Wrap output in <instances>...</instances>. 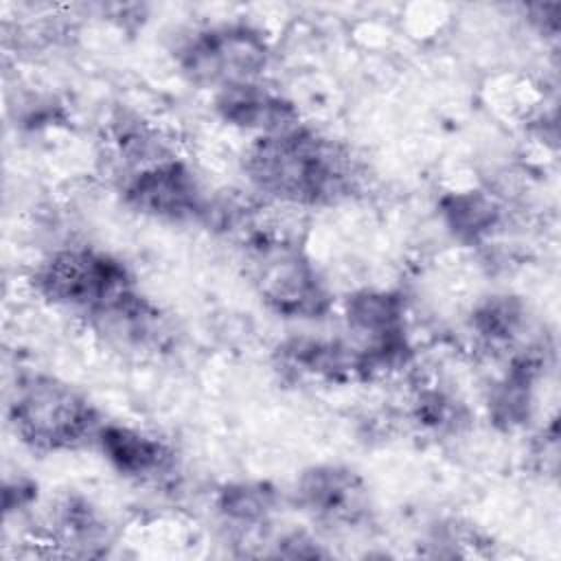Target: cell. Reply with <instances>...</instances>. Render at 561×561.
Listing matches in <instances>:
<instances>
[{
    "mask_svg": "<svg viewBox=\"0 0 561 561\" xmlns=\"http://www.w3.org/2000/svg\"><path fill=\"white\" fill-rule=\"evenodd\" d=\"M7 416L18 440L37 454H64L96 440L103 425L96 408L72 383L24 373L9 394Z\"/></svg>",
    "mask_w": 561,
    "mask_h": 561,
    "instance_id": "2",
    "label": "cell"
},
{
    "mask_svg": "<svg viewBox=\"0 0 561 561\" xmlns=\"http://www.w3.org/2000/svg\"><path fill=\"white\" fill-rule=\"evenodd\" d=\"M414 416L419 423L440 430L447 425H454L458 412H456V401L438 390H425L416 397L414 403Z\"/></svg>",
    "mask_w": 561,
    "mask_h": 561,
    "instance_id": "18",
    "label": "cell"
},
{
    "mask_svg": "<svg viewBox=\"0 0 561 561\" xmlns=\"http://www.w3.org/2000/svg\"><path fill=\"white\" fill-rule=\"evenodd\" d=\"M121 193L131 210L171 224L206 221L210 210L197 175L175 153L125 173Z\"/></svg>",
    "mask_w": 561,
    "mask_h": 561,
    "instance_id": "7",
    "label": "cell"
},
{
    "mask_svg": "<svg viewBox=\"0 0 561 561\" xmlns=\"http://www.w3.org/2000/svg\"><path fill=\"white\" fill-rule=\"evenodd\" d=\"M278 506V491L263 480L226 482L215 495L217 515L226 526L241 535H252L267 528Z\"/></svg>",
    "mask_w": 561,
    "mask_h": 561,
    "instance_id": "15",
    "label": "cell"
},
{
    "mask_svg": "<svg viewBox=\"0 0 561 561\" xmlns=\"http://www.w3.org/2000/svg\"><path fill=\"white\" fill-rule=\"evenodd\" d=\"M241 162L256 193L289 206H333L357 184L355 164L344 147L305 123L252 138Z\"/></svg>",
    "mask_w": 561,
    "mask_h": 561,
    "instance_id": "1",
    "label": "cell"
},
{
    "mask_svg": "<svg viewBox=\"0 0 561 561\" xmlns=\"http://www.w3.org/2000/svg\"><path fill=\"white\" fill-rule=\"evenodd\" d=\"M94 443L116 473L136 482H164L178 469L171 445L138 427L103 423Z\"/></svg>",
    "mask_w": 561,
    "mask_h": 561,
    "instance_id": "9",
    "label": "cell"
},
{
    "mask_svg": "<svg viewBox=\"0 0 561 561\" xmlns=\"http://www.w3.org/2000/svg\"><path fill=\"white\" fill-rule=\"evenodd\" d=\"M469 327L486 346H508L526 327V305L511 294L486 296L473 307Z\"/></svg>",
    "mask_w": 561,
    "mask_h": 561,
    "instance_id": "17",
    "label": "cell"
},
{
    "mask_svg": "<svg viewBox=\"0 0 561 561\" xmlns=\"http://www.w3.org/2000/svg\"><path fill=\"white\" fill-rule=\"evenodd\" d=\"M294 502L313 522L329 528H359L373 515L366 480L346 465H311L294 484Z\"/></svg>",
    "mask_w": 561,
    "mask_h": 561,
    "instance_id": "8",
    "label": "cell"
},
{
    "mask_svg": "<svg viewBox=\"0 0 561 561\" xmlns=\"http://www.w3.org/2000/svg\"><path fill=\"white\" fill-rule=\"evenodd\" d=\"M31 287L48 305L88 320L136 289L123 261L88 245L59 248L46 254L35 265Z\"/></svg>",
    "mask_w": 561,
    "mask_h": 561,
    "instance_id": "3",
    "label": "cell"
},
{
    "mask_svg": "<svg viewBox=\"0 0 561 561\" xmlns=\"http://www.w3.org/2000/svg\"><path fill=\"white\" fill-rule=\"evenodd\" d=\"M88 322L112 344L131 351H153L167 340V320L162 311L138 289L129 291Z\"/></svg>",
    "mask_w": 561,
    "mask_h": 561,
    "instance_id": "13",
    "label": "cell"
},
{
    "mask_svg": "<svg viewBox=\"0 0 561 561\" xmlns=\"http://www.w3.org/2000/svg\"><path fill=\"white\" fill-rule=\"evenodd\" d=\"M438 217L447 232L465 243L478 245L502 226V204L482 188L449 191L438 199Z\"/></svg>",
    "mask_w": 561,
    "mask_h": 561,
    "instance_id": "14",
    "label": "cell"
},
{
    "mask_svg": "<svg viewBox=\"0 0 561 561\" xmlns=\"http://www.w3.org/2000/svg\"><path fill=\"white\" fill-rule=\"evenodd\" d=\"M248 274L265 307L287 320H320L333 307V294L316 263L291 241L252 234Z\"/></svg>",
    "mask_w": 561,
    "mask_h": 561,
    "instance_id": "4",
    "label": "cell"
},
{
    "mask_svg": "<svg viewBox=\"0 0 561 561\" xmlns=\"http://www.w3.org/2000/svg\"><path fill=\"white\" fill-rule=\"evenodd\" d=\"M344 320L362 357L364 381L410 364L405 300L392 289H359L344 300Z\"/></svg>",
    "mask_w": 561,
    "mask_h": 561,
    "instance_id": "6",
    "label": "cell"
},
{
    "mask_svg": "<svg viewBox=\"0 0 561 561\" xmlns=\"http://www.w3.org/2000/svg\"><path fill=\"white\" fill-rule=\"evenodd\" d=\"M270 57L267 37L248 22L199 28L178 48L180 72L191 83L215 92L259 81Z\"/></svg>",
    "mask_w": 561,
    "mask_h": 561,
    "instance_id": "5",
    "label": "cell"
},
{
    "mask_svg": "<svg viewBox=\"0 0 561 561\" xmlns=\"http://www.w3.org/2000/svg\"><path fill=\"white\" fill-rule=\"evenodd\" d=\"M546 370V348L528 346L517 351L504 375L491 386L486 410L491 423L502 432L524 427L535 408V390Z\"/></svg>",
    "mask_w": 561,
    "mask_h": 561,
    "instance_id": "12",
    "label": "cell"
},
{
    "mask_svg": "<svg viewBox=\"0 0 561 561\" xmlns=\"http://www.w3.org/2000/svg\"><path fill=\"white\" fill-rule=\"evenodd\" d=\"M50 539L79 554H96L110 539V526L90 500L72 495L53 508Z\"/></svg>",
    "mask_w": 561,
    "mask_h": 561,
    "instance_id": "16",
    "label": "cell"
},
{
    "mask_svg": "<svg viewBox=\"0 0 561 561\" xmlns=\"http://www.w3.org/2000/svg\"><path fill=\"white\" fill-rule=\"evenodd\" d=\"M215 112L226 125L250 131L254 138L280 134L302 123L296 103L261 81L215 92Z\"/></svg>",
    "mask_w": 561,
    "mask_h": 561,
    "instance_id": "10",
    "label": "cell"
},
{
    "mask_svg": "<svg viewBox=\"0 0 561 561\" xmlns=\"http://www.w3.org/2000/svg\"><path fill=\"white\" fill-rule=\"evenodd\" d=\"M557 9H559V4H535V7H528L530 22H535L537 28L543 31V33H557V26H559Z\"/></svg>",
    "mask_w": 561,
    "mask_h": 561,
    "instance_id": "19",
    "label": "cell"
},
{
    "mask_svg": "<svg viewBox=\"0 0 561 561\" xmlns=\"http://www.w3.org/2000/svg\"><path fill=\"white\" fill-rule=\"evenodd\" d=\"M274 355L278 368L298 379L324 383L364 381L357 346L342 340L296 335L280 342Z\"/></svg>",
    "mask_w": 561,
    "mask_h": 561,
    "instance_id": "11",
    "label": "cell"
}]
</instances>
